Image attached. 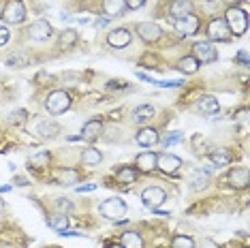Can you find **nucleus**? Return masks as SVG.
Returning a JSON list of instances; mask_svg holds the SVG:
<instances>
[{
	"label": "nucleus",
	"instance_id": "f257e3e1",
	"mask_svg": "<svg viewBox=\"0 0 250 248\" xmlns=\"http://www.w3.org/2000/svg\"><path fill=\"white\" fill-rule=\"evenodd\" d=\"M227 26H229V30H231V35H235V36H242L244 32L248 30V18H246V13H244L242 9H237V7H231L229 11H227Z\"/></svg>",
	"mask_w": 250,
	"mask_h": 248
},
{
	"label": "nucleus",
	"instance_id": "f03ea898",
	"mask_svg": "<svg viewBox=\"0 0 250 248\" xmlns=\"http://www.w3.org/2000/svg\"><path fill=\"white\" fill-rule=\"evenodd\" d=\"M99 212H101V216H105L109 220H120L124 214H126V203L118 197H111V199H107V201L101 203Z\"/></svg>",
	"mask_w": 250,
	"mask_h": 248
},
{
	"label": "nucleus",
	"instance_id": "7ed1b4c3",
	"mask_svg": "<svg viewBox=\"0 0 250 248\" xmlns=\"http://www.w3.org/2000/svg\"><path fill=\"white\" fill-rule=\"evenodd\" d=\"M47 111L52 116H58V114H64V111L71 107V96L64 92V90H54V92L47 96Z\"/></svg>",
	"mask_w": 250,
	"mask_h": 248
},
{
	"label": "nucleus",
	"instance_id": "20e7f679",
	"mask_svg": "<svg viewBox=\"0 0 250 248\" xmlns=\"http://www.w3.org/2000/svg\"><path fill=\"white\" fill-rule=\"evenodd\" d=\"M24 19H26V9L19 0H11L2 9V21H7L9 26H19Z\"/></svg>",
	"mask_w": 250,
	"mask_h": 248
},
{
	"label": "nucleus",
	"instance_id": "39448f33",
	"mask_svg": "<svg viewBox=\"0 0 250 248\" xmlns=\"http://www.w3.org/2000/svg\"><path fill=\"white\" fill-rule=\"evenodd\" d=\"M165 199H167V193L159 186H148L143 193H141V201H143V206L150 208V210H156L159 206H162Z\"/></svg>",
	"mask_w": 250,
	"mask_h": 248
},
{
	"label": "nucleus",
	"instance_id": "423d86ee",
	"mask_svg": "<svg viewBox=\"0 0 250 248\" xmlns=\"http://www.w3.org/2000/svg\"><path fill=\"white\" fill-rule=\"evenodd\" d=\"M208 36L212 41H229L231 30H229V26H227V21L222 18H214L208 26Z\"/></svg>",
	"mask_w": 250,
	"mask_h": 248
},
{
	"label": "nucleus",
	"instance_id": "0eeeda50",
	"mask_svg": "<svg viewBox=\"0 0 250 248\" xmlns=\"http://www.w3.org/2000/svg\"><path fill=\"white\" fill-rule=\"evenodd\" d=\"M193 56L199 60V64H208V62H214L216 58H218V52L214 50L212 43H195Z\"/></svg>",
	"mask_w": 250,
	"mask_h": 248
},
{
	"label": "nucleus",
	"instance_id": "6e6552de",
	"mask_svg": "<svg viewBox=\"0 0 250 248\" xmlns=\"http://www.w3.org/2000/svg\"><path fill=\"white\" fill-rule=\"evenodd\" d=\"M180 165H182V160H180V156H176V154H161V156H156V167L162 171V174H173V171H178L180 169Z\"/></svg>",
	"mask_w": 250,
	"mask_h": 248
},
{
	"label": "nucleus",
	"instance_id": "1a4fd4ad",
	"mask_svg": "<svg viewBox=\"0 0 250 248\" xmlns=\"http://www.w3.org/2000/svg\"><path fill=\"white\" fill-rule=\"evenodd\" d=\"M176 30H178V35H182V36L195 35V32L199 30V18H195L193 13L186 15V18H180L176 21Z\"/></svg>",
	"mask_w": 250,
	"mask_h": 248
},
{
	"label": "nucleus",
	"instance_id": "9d476101",
	"mask_svg": "<svg viewBox=\"0 0 250 248\" xmlns=\"http://www.w3.org/2000/svg\"><path fill=\"white\" fill-rule=\"evenodd\" d=\"M137 35L143 41H159L162 36V30H161V26L154 24V21H141L137 26Z\"/></svg>",
	"mask_w": 250,
	"mask_h": 248
},
{
	"label": "nucleus",
	"instance_id": "9b49d317",
	"mask_svg": "<svg viewBox=\"0 0 250 248\" xmlns=\"http://www.w3.org/2000/svg\"><path fill=\"white\" fill-rule=\"evenodd\" d=\"M28 35H30V39H35V41H47L52 36V26L47 24L45 19H36L35 24L30 26Z\"/></svg>",
	"mask_w": 250,
	"mask_h": 248
},
{
	"label": "nucleus",
	"instance_id": "f8f14e48",
	"mask_svg": "<svg viewBox=\"0 0 250 248\" xmlns=\"http://www.w3.org/2000/svg\"><path fill=\"white\" fill-rule=\"evenodd\" d=\"M130 32L128 30H124V28H118V30H111L109 32V36H107V41H109V45L111 47H116V50H120V47H126L128 43H130Z\"/></svg>",
	"mask_w": 250,
	"mask_h": 248
},
{
	"label": "nucleus",
	"instance_id": "ddd939ff",
	"mask_svg": "<svg viewBox=\"0 0 250 248\" xmlns=\"http://www.w3.org/2000/svg\"><path fill=\"white\" fill-rule=\"evenodd\" d=\"M248 182H250V176L246 167H237V169H233L229 174V184L235 188H246Z\"/></svg>",
	"mask_w": 250,
	"mask_h": 248
},
{
	"label": "nucleus",
	"instance_id": "4468645a",
	"mask_svg": "<svg viewBox=\"0 0 250 248\" xmlns=\"http://www.w3.org/2000/svg\"><path fill=\"white\" fill-rule=\"evenodd\" d=\"M169 13L176 19L186 18V15L193 13V2H190V0H173L171 7H169Z\"/></svg>",
	"mask_w": 250,
	"mask_h": 248
},
{
	"label": "nucleus",
	"instance_id": "2eb2a0df",
	"mask_svg": "<svg viewBox=\"0 0 250 248\" xmlns=\"http://www.w3.org/2000/svg\"><path fill=\"white\" fill-rule=\"evenodd\" d=\"M99 135H101V122H99V120H90L84 128H81V135H79V137L84 139V142L92 143L94 139H99Z\"/></svg>",
	"mask_w": 250,
	"mask_h": 248
},
{
	"label": "nucleus",
	"instance_id": "dca6fc26",
	"mask_svg": "<svg viewBox=\"0 0 250 248\" xmlns=\"http://www.w3.org/2000/svg\"><path fill=\"white\" fill-rule=\"evenodd\" d=\"M199 111L203 116H216L218 114V109H220V105H218V101L214 99V96H201V101H199Z\"/></svg>",
	"mask_w": 250,
	"mask_h": 248
},
{
	"label": "nucleus",
	"instance_id": "f3484780",
	"mask_svg": "<svg viewBox=\"0 0 250 248\" xmlns=\"http://www.w3.org/2000/svg\"><path fill=\"white\" fill-rule=\"evenodd\" d=\"M103 9H105L107 18H116L122 15L126 9V0H103Z\"/></svg>",
	"mask_w": 250,
	"mask_h": 248
},
{
	"label": "nucleus",
	"instance_id": "a211bd4d",
	"mask_svg": "<svg viewBox=\"0 0 250 248\" xmlns=\"http://www.w3.org/2000/svg\"><path fill=\"white\" fill-rule=\"evenodd\" d=\"M36 133H39L41 137L52 139V137H56V135L60 133V126H58L56 122H52V120H41L39 124H36Z\"/></svg>",
	"mask_w": 250,
	"mask_h": 248
},
{
	"label": "nucleus",
	"instance_id": "6ab92c4d",
	"mask_svg": "<svg viewBox=\"0 0 250 248\" xmlns=\"http://www.w3.org/2000/svg\"><path fill=\"white\" fill-rule=\"evenodd\" d=\"M137 143L143 145V148H150V145L159 143V133L154 128H141L137 133Z\"/></svg>",
	"mask_w": 250,
	"mask_h": 248
},
{
	"label": "nucleus",
	"instance_id": "aec40b11",
	"mask_svg": "<svg viewBox=\"0 0 250 248\" xmlns=\"http://www.w3.org/2000/svg\"><path fill=\"white\" fill-rule=\"evenodd\" d=\"M137 169L145 171V174H150L152 169H156V154L152 152H143L137 156Z\"/></svg>",
	"mask_w": 250,
	"mask_h": 248
},
{
	"label": "nucleus",
	"instance_id": "412c9836",
	"mask_svg": "<svg viewBox=\"0 0 250 248\" xmlns=\"http://www.w3.org/2000/svg\"><path fill=\"white\" fill-rule=\"evenodd\" d=\"M122 248H143V240H141L139 233H135V231H126V233L122 235Z\"/></svg>",
	"mask_w": 250,
	"mask_h": 248
},
{
	"label": "nucleus",
	"instance_id": "4be33fe9",
	"mask_svg": "<svg viewBox=\"0 0 250 248\" xmlns=\"http://www.w3.org/2000/svg\"><path fill=\"white\" fill-rule=\"evenodd\" d=\"M178 69H180L182 73H186V75L197 73L199 71V60L195 56H186V58H182V60L178 62Z\"/></svg>",
	"mask_w": 250,
	"mask_h": 248
},
{
	"label": "nucleus",
	"instance_id": "5701e85b",
	"mask_svg": "<svg viewBox=\"0 0 250 248\" xmlns=\"http://www.w3.org/2000/svg\"><path fill=\"white\" fill-rule=\"evenodd\" d=\"M212 160H214V165L216 167H225V165H229L231 163V159H233V154L229 152V150H225V148H220V150H214L210 156Z\"/></svg>",
	"mask_w": 250,
	"mask_h": 248
},
{
	"label": "nucleus",
	"instance_id": "b1692460",
	"mask_svg": "<svg viewBox=\"0 0 250 248\" xmlns=\"http://www.w3.org/2000/svg\"><path fill=\"white\" fill-rule=\"evenodd\" d=\"M47 223H50V227H54L56 231H64V229L69 227V218H67V214H60V212L50 214V216H47Z\"/></svg>",
	"mask_w": 250,
	"mask_h": 248
},
{
	"label": "nucleus",
	"instance_id": "393cba45",
	"mask_svg": "<svg viewBox=\"0 0 250 248\" xmlns=\"http://www.w3.org/2000/svg\"><path fill=\"white\" fill-rule=\"evenodd\" d=\"M154 114H156V111H154V107H152V105H139L137 109L133 111V120L135 122H143V120H150Z\"/></svg>",
	"mask_w": 250,
	"mask_h": 248
},
{
	"label": "nucleus",
	"instance_id": "a878e982",
	"mask_svg": "<svg viewBox=\"0 0 250 248\" xmlns=\"http://www.w3.org/2000/svg\"><path fill=\"white\" fill-rule=\"evenodd\" d=\"M77 180H79V171H75V169H62L60 174H58V182L64 186L77 184Z\"/></svg>",
	"mask_w": 250,
	"mask_h": 248
},
{
	"label": "nucleus",
	"instance_id": "bb28decb",
	"mask_svg": "<svg viewBox=\"0 0 250 248\" xmlns=\"http://www.w3.org/2000/svg\"><path fill=\"white\" fill-rule=\"evenodd\" d=\"M81 160H84L86 165H99L103 160V154L99 152V150H94V148H88V150L81 152Z\"/></svg>",
	"mask_w": 250,
	"mask_h": 248
},
{
	"label": "nucleus",
	"instance_id": "cd10ccee",
	"mask_svg": "<svg viewBox=\"0 0 250 248\" xmlns=\"http://www.w3.org/2000/svg\"><path fill=\"white\" fill-rule=\"evenodd\" d=\"M47 165H50V152H39L30 156L28 160V167H32V169H41V167H47Z\"/></svg>",
	"mask_w": 250,
	"mask_h": 248
},
{
	"label": "nucleus",
	"instance_id": "c85d7f7f",
	"mask_svg": "<svg viewBox=\"0 0 250 248\" xmlns=\"http://www.w3.org/2000/svg\"><path fill=\"white\" fill-rule=\"evenodd\" d=\"M118 180H120L122 184H130V182L137 180V171H135L133 167H122V169L118 171Z\"/></svg>",
	"mask_w": 250,
	"mask_h": 248
},
{
	"label": "nucleus",
	"instance_id": "c756f323",
	"mask_svg": "<svg viewBox=\"0 0 250 248\" xmlns=\"http://www.w3.org/2000/svg\"><path fill=\"white\" fill-rule=\"evenodd\" d=\"M75 41H77V32L75 30H64L60 35V47H71L75 45Z\"/></svg>",
	"mask_w": 250,
	"mask_h": 248
},
{
	"label": "nucleus",
	"instance_id": "7c9ffc66",
	"mask_svg": "<svg viewBox=\"0 0 250 248\" xmlns=\"http://www.w3.org/2000/svg\"><path fill=\"white\" fill-rule=\"evenodd\" d=\"M21 56V52H15V53H9V58H7V64L9 67H24V64H28V58H19Z\"/></svg>",
	"mask_w": 250,
	"mask_h": 248
},
{
	"label": "nucleus",
	"instance_id": "2f4dec72",
	"mask_svg": "<svg viewBox=\"0 0 250 248\" xmlns=\"http://www.w3.org/2000/svg\"><path fill=\"white\" fill-rule=\"evenodd\" d=\"M180 139H182V133L180 131H176V133H169V135H165V139H162V145L165 148H171V145H176V143H180Z\"/></svg>",
	"mask_w": 250,
	"mask_h": 248
},
{
	"label": "nucleus",
	"instance_id": "473e14b6",
	"mask_svg": "<svg viewBox=\"0 0 250 248\" xmlns=\"http://www.w3.org/2000/svg\"><path fill=\"white\" fill-rule=\"evenodd\" d=\"M208 186V176H195L193 177V182H190V188H193V191H203V188Z\"/></svg>",
	"mask_w": 250,
	"mask_h": 248
},
{
	"label": "nucleus",
	"instance_id": "72a5a7b5",
	"mask_svg": "<svg viewBox=\"0 0 250 248\" xmlns=\"http://www.w3.org/2000/svg\"><path fill=\"white\" fill-rule=\"evenodd\" d=\"M173 248H195L193 238H186V235H178L173 240Z\"/></svg>",
	"mask_w": 250,
	"mask_h": 248
},
{
	"label": "nucleus",
	"instance_id": "f704fd0d",
	"mask_svg": "<svg viewBox=\"0 0 250 248\" xmlns=\"http://www.w3.org/2000/svg\"><path fill=\"white\" fill-rule=\"evenodd\" d=\"M56 208H58V212L60 214H69V212H73V203L69 201V199H56Z\"/></svg>",
	"mask_w": 250,
	"mask_h": 248
},
{
	"label": "nucleus",
	"instance_id": "c9c22d12",
	"mask_svg": "<svg viewBox=\"0 0 250 248\" xmlns=\"http://www.w3.org/2000/svg\"><path fill=\"white\" fill-rule=\"evenodd\" d=\"M26 116H28V114H26L24 109H18V111H13V114L9 116V120L13 124H26Z\"/></svg>",
	"mask_w": 250,
	"mask_h": 248
},
{
	"label": "nucleus",
	"instance_id": "e433bc0d",
	"mask_svg": "<svg viewBox=\"0 0 250 248\" xmlns=\"http://www.w3.org/2000/svg\"><path fill=\"white\" fill-rule=\"evenodd\" d=\"M9 39H11L9 30H7V28H0V47H2V45H7Z\"/></svg>",
	"mask_w": 250,
	"mask_h": 248
},
{
	"label": "nucleus",
	"instance_id": "4c0bfd02",
	"mask_svg": "<svg viewBox=\"0 0 250 248\" xmlns=\"http://www.w3.org/2000/svg\"><path fill=\"white\" fill-rule=\"evenodd\" d=\"M94 24H96V28H105V26L111 24V18H107V15H105V18H96Z\"/></svg>",
	"mask_w": 250,
	"mask_h": 248
},
{
	"label": "nucleus",
	"instance_id": "58836bf2",
	"mask_svg": "<svg viewBox=\"0 0 250 248\" xmlns=\"http://www.w3.org/2000/svg\"><path fill=\"white\" fill-rule=\"evenodd\" d=\"M145 4V0H126V7L128 9H141Z\"/></svg>",
	"mask_w": 250,
	"mask_h": 248
},
{
	"label": "nucleus",
	"instance_id": "ea45409f",
	"mask_svg": "<svg viewBox=\"0 0 250 248\" xmlns=\"http://www.w3.org/2000/svg\"><path fill=\"white\" fill-rule=\"evenodd\" d=\"M235 118H237V120H240V124H248V109H242V111H240V114H237Z\"/></svg>",
	"mask_w": 250,
	"mask_h": 248
},
{
	"label": "nucleus",
	"instance_id": "a19ab883",
	"mask_svg": "<svg viewBox=\"0 0 250 248\" xmlns=\"http://www.w3.org/2000/svg\"><path fill=\"white\" fill-rule=\"evenodd\" d=\"M162 88H178V86H182V82H156Z\"/></svg>",
	"mask_w": 250,
	"mask_h": 248
},
{
	"label": "nucleus",
	"instance_id": "79ce46f5",
	"mask_svg": "<svg viewBox=\"0 0 250 248\" xmlns=\"http://www.w3.org/2000/svg\"><path fill=\"white\" fill-rule=\"evenodd\" d=\"M201 248H220V246L214 244L212 240H201Z\"/></svg>",
	"mask_w": 250,
	"mask_h": 248
},
{
	"label": "nucleus",
	"instance_id": "37998d69",
	"mask_svg": "<svg viewBox=\"0 0 250 248\" xmlns=\"http://www.w3.org/2000/svg\"><path fill=\"white\" fill-rule=\"evenodd\" d=\"M94 188H96L94 184H86V186H79L77 193H88V191H94Z\"/></svg>",
	"mask_w": 250,
	"mask_h": 248
},
{
	"label": "nucleus",
	"instance_id": "c03bdc74",
	"mask_svg": "<svg viewBox=\"0 0 250 248\" xmlns=\"http://www.w3.org/2000/svg\"><path fill=\"white\" fill-rule=\"evenodd\" d=\"M15 184L26 186V184H28V180H26V177H21V176H18V177H15Z\"/></svg>",
	"mask_w": 250,
	"mask_h": 248
},
{
	"label": "nucleus",
	"instance_id": "a18cd8bd",
	"mask_svg": "<svg viewBox=\"0 0 250 248\" xmlns=\"http://www.w3.org/2000/svg\"><path fill=\"white\" fill-rule=\"evenodd\" d=\"M240 60H242L244 64H248V53H246V52H244V50L240 52Z\"/></svg>",
	"mask_w": 250,
	"mask_h": 248
},
{
	"label": "nucleus",
	"instance_id": "49530a36",
	"mask_svg": "<svg viewBox=\"0 0 250 248\" xmlns=\"http://www.w3.org/2000/svg\"><path fill=\"white\" fill-rule=\"evenodd\" d=\"M11 191V186H0V193H9Z\"/></svg>",
	"mask_w": 250,
	"mask_h": 248
},
{
	"label": "nucleus",
	"instance_id": "de8ad7c7",
	"mask_svg": "<svg viewBox=\"0 0 250 248\" xmlns=\"http://www.w3.org/2000/svg\"><path fill=\"white\" fill-rule=\"evenodd\" d=\"M2 210H4V203H2V199H0V212H2Z\"/></svg>",
	"mask_w": 250,
	"mask_h": 248
},
{
	"label": "nucleus",
	"instance_id": "09e8293b",
	"mask_svg": "<svg viewBox=\"0 0 250 248\" xmlns=\"http://www.w3.org/2000/svg\"><path fill=\"white\" fill-rule=\"evenodd\" d=\"M109 248H122L120 244H113V246H109Z\"/></svg>",
	"mask_w": 250,
	"mask_h": 248
}]
</instances>
